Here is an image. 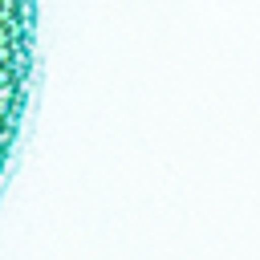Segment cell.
I'll return each mask as SVG.
<instances>
[{
  "label": "cell",
  "mask_w": 260,
  "mask_h": 260,
  "mask_svg": "<svg viewBox=\"0 0 260 260\" xmlns=\"http://www.w3.org/2000/svg\"><path fill=\"white\" fill-rule=\"evenodd\" d=\"M37 85V0H0V183L12 167Z\"/></svg>",
  "instance_id": "1"
}]
</instances>
